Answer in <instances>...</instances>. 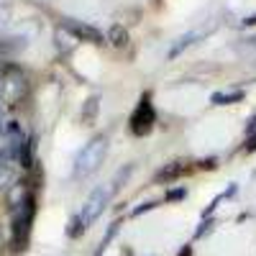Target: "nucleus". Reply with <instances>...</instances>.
Masks as SVG:
<instances>
[{"mask_svg":"<svg viewBox=\"0 0 256 256\" xmlns=\"http://www.w3.org/2000/svg\"><path fill=\"white\" fill-rule=\"evenodd\" d=\"M108 41H110V44H113L116 49L128 46V41H131V36H128V28H123L120 24L110 26V31H108Z\"/></svg>","mask_w":256,"mask_h":256,"instance_id":"8","label":"nucleus"},{"mask_svg":"<svg viewBox=\"0 0 256 256\" xmlns=\"http://www.w3.org/2000/svg\"><path fill=\"white\" fill-rule=\"evenodd\" d=\"M8 202H10V208L13 210H20L26 202H28V195H26V184L24 182H16L13 187H10V192H8Z\"/></svg>","mask_w":256,"mask_h":256,"instance_id":"7","label":"nucleus"},{"mask_svg":"<svg viewBox=\"0 0 256 256\" xmlns=\"http://www.w3.org/2000/svg\"><path fill=\"white\" fill-rule=\"evenodd\" d=\"M110 195H113V187H108V184H100L98 190H92V195L88 198V202H84V208H82V212H80V220L84 223V228L92 226V223L100 218V212L105 210Z\"/></svg>","mask_w":256,"mask_h":256,"instance_id":"2","label":"nucleus"},{"mask_svg":"<svg viewBox=\"0 0 256 256\" xmlns=\"http://www.w3.org/2000/svg\"><path fill=\"white\" fill-rule=\"evenodd\" d=\"M64 28H67L77 41H90V44H102V41H105V36H102L95 26L84 24V20H74V18H70V20H64Z\"/></svg>","mask_w":256,"mask_h":256,"instance_id":"4","label":"nucleus"},{"mask_svg":"<svg viewBox=\"0 0 256 256\" xmlns=\"http://www.w3.org/2000/svg\"><path fill=\"white\" fill-rule=\"evenodd\" d=\"M180 198H184V190H174V192L166 195V200H180Z\"/></svg>","mask_w":256,"mask_h":256,"instance_id":"13","label":"nucleus"},{"mask_svg":"<svg viewBox=\"0 0 256 256\" xmlns=\"http://www.w3.org/2000/svg\"><path fill=\"white\" fill-rule=\"evenodd\" d=\"M128 123H131V134H136V136H146L154 128V108H152V98L148 95L141 98L138 108L134 110V116H131Z\"/></svg>","mask_w":256,"mask_h":256,"instance_id":"3","label":"nucleus"},{"mask_svg":"<svg viewBox=\"0 0 256 256\" xmlns=\"http://www.w3.org/2000/svg\"><path fill=\"white\" fill-rule=\"evenodd\" d=\"M246 152H256V134L246 141Z\"/></svg>","mask_w":256,"mask_h":256,"instance_id":"14","label":"nucleus"},{"mask_svg":"<svg viewBox=\"0 0 256 256\" xmlns=\"http://www.w3.org/2000/svg\"><path fill=\"white\" fill-rule=\"evenodd\" d=\"M156 208V202H144V205H138L136 210H134V216H141V212H146V210H154Z\"/></svg>","mask_w":256,"mask_h":256,"instance_id":"12","label":"nucleus"},{"mask_svg":"<svg viewBox=\"0 0 256 256\" xmlns=\"http://www.w3.org/2000/svg\"><path fill=\"white\" fill-rule=\"evenodd\" d=\"M105 154H108V136H95V138L77 154L74 177H90L92 172H98L100 164L105 162Z\"/></svg>","mask_w":256,"mask_h":256,"instance_id":"1","label":"nucleus"},{"mask_svg":"<svg viewBox=\"0 0 256 256\" xmlns=\"http://www.w3.org/2000/svg\"><path fill=\"white\" fill-rule=\"evenodd\" d=\"M246 95L241 92V90H236V92H216L212 95V102L216 105H230V102H241Z\"/></svg>","mask_w":256,"mask_h":256,"instance_id":"10","label":"nucleus"},{"mask_svg":"<svg viewBox=\"0 0 256 256\" xmlns=\"http://www.w3.org/2000/svg\"><path fill=\"white\" fill-rule=\"evenodd\" d=\"M202 166H205V169H212V166H216V159H205Z\"/></svg>","mask_w":256,"mask_h":256,"instance_id":"16","label":"nucleus"},{"mask_svg":"<svg viewBox=\"0 0 256 256\" xmlns=\"http://www.w3.org/2000/svg\"><path fill=\"white\" fill-rule=\"evenodd\" d=\"M248 134H256V116L248 120Z\"/></svg>","mask_w":256,"mask_h":256,"instance_id":"15","label":"nucleus"},{"mask_svg":"<svg viewBox=\"0 0 256 256\" xmlns=\"http://www.w3.org/2000/svg\"><path fill=\"white\" fill-rule=\"evenodd\" d=\"M198 38H200V31H192V34L182 36V38L177 41V44H174L172 49H169V54H166V56H169V59H174V56H177V54H182V52H184V49H187L190 44H195Z\"/></svg>","mask_w":256,"mask_h":256,"instance_id":"9","label":"nucleus"},{"mask_svg":"<svg viewBox=\"0 0 256 256\" xmlns=\"http://www.w3.org/2000/svg\"><path fill=\"white\" fill-rule=\"evenodd\" d=\"M244 24H246V26H254V24H256V16H248V18L244 20Z\"/></svg>","mask_w":256,"mask_h":256,"instance_id":"17","label":"nucleus"},{"mask_svg":"<svg viewBox=\"0 0 256 256\" xmlns=\"http://www.w3.org/2000/svg\"><path fill=\"white\" fill-rule=\"evenodd\" d=\"M10 152L8 148H0V187H8L16 180V169L10 164Z\"/></svg>","mask_w":256,"mask_h":256,"instance_id":"5","label":"nucleus"},{"mask_svg":"<svg viewBox=\"0 0 256 256\" xmlns=\"http://www.w3.org/2000/svg\"><path fill=\"white\" fill-rule=\"evenodd\" d=\"M98 108H100V98H90L84 102V110H82V118L88 126H92V120L98 118Z\"/></svg>","mask_w":256,"mask_h":256,"instance_id":"11","label":"nucleus"},{"mask_svg":"<svg viewBox=\"0 0 256 256\" xmlns=\"http://www.w3.org/2000/svg\"><path fill=\"white\" fill-rule=\"evenodd\" d=\"M187 164L184 162H174V164H166L162 172L156 174V182H174V180H180L184 172H187Z\"/></svg>","mask_w":256,"mask_h":256,"instance_id":"6","label":"nucleus"}]
</instances>
